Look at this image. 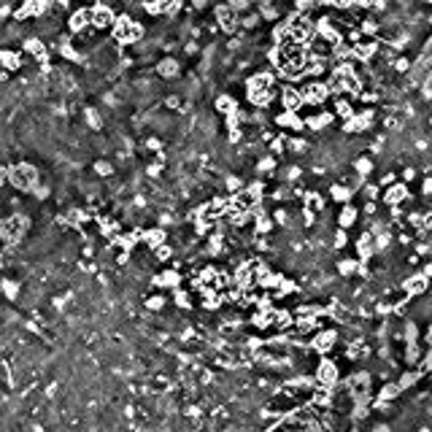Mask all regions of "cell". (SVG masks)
<instances>
[{
    "label": "cell",
    "mask_w": 432,
    "mask_h": 432,
    "mask_svg": "<svg viewBox=\"0 0 432 432\" xmlns=\"http://www.w3.org/2000/svg\"><path fill=\"white\" fill-rule=\"evenodd\" d=\"M276 125L281 127V130H292V133H302L305 130V119H300L297 117V111H281V114H276Z\"/></svg>",
    "instance_id": "cell-13"
},
{
    "label": "cell",
    "mask_w": 432,
    "mask_h": 432,
    "mask_svg": "<svg viewBox=\"0 0 432 432\" xmlns=\"http://www.w3.org/2000/svg\"><path fill=\"white\" fill-rule=\"evenodd\" d=\"M351 192H354V189H349L346 184H333V189H330V197H333L335 203H349V200H351Z\"/></svg>",
    "instance_id": "cell-27"
},
{
    "label": "cell",
    "mask_w": 432,
    "mask_h": 432,
    "mask_svg": "<svg viewBox=\"0 0 432 432\" xmlns=\"http://www.w3.org/2000/svg\"><path fill=\"white\" fill-rule=\"evenodd\" d=\"M424 276H427V278L432 276V262H429V265H424Z\"/></svg>",
    "instance_id": "cell-55"
},
{
    "label": "cell",
    "mask_w": 432,
    "mask_h": 432,
    "mask_svg": "<svg viewBox=\"0 0 432 432\" xmlns=\"http://www.w3.org/2000/svg\"><path fill=\"white\" fill-rule=\"evenodd\" d=\"M338 270H341L343 276H351V273L357 270V262L354 259H341V262H338Z\"/></svg>",
    "instance_id": "cell-35"
},
{
    "label": "cell",
    "mask_w": 432,
    "mask_h": 432,
    "mask_svg": "<svg viewBox=\"0 0 432 432\" xmlns=\"http://www.w3.org/2000/svg\"><path fill=\"white\" fill-rule=\"evenodd\" d=\"M146 149L149 151H162V141L160 138H146Z\"/></svg>",
    "instance_id": "cell-45"
},
{
    "label": "cell",
    "mask_w": 432,
    "mask_h": 432,
    "mask_svg": "<svg viewBox=\"0 0 432 432\" xmlns=\"http://www.w3.org/2000/svg\"><path fill=\"white\" fill-rule=\"evenodd\" d=\"M365 197L367 200H376L378 197V186L376 184H365Z\"/></svg>",
    "instance_id": "cell-44"
},
{
    "label": "cell",
    "mask_w": 432,
    "mask_h": 432,
    "mask_svg": "<svg viewBox=\"0 0 432 432\" xmlns=\"http://www.w3.org/2000/svg\"><path fill=\"white\" fill-rule=\"evenodd\" d=\"M241 186H243V181H241L238 176H227V189H230V192L241 189Z\"/></svg>",
    "instance_id": "cell-43"
},
{
    "label": "cell",
    "mask_w": 432,
    "mask_h": 432,
    "mask_svg": "<svg viewBox=\"0 0 432 432\" xmlns=\"http://www.w3.org/2000/svg\"><path fill=\"white\" fill-rule=\"evenodd\" d=\"M157 76L160 78H178L181 76V62L176 60V57H162L160 62H157Z\"/></svg>",
    "instance_id": "cell-15"
},
{
    "label": "cell",
    "mask_w": 432,
    "mask_h": 432,
    "mask_svg": "<svg viewBox=\"0 0 432 432\" xmlns=\"http://www.w3.org/2000/svg\"><path fill=\"white\" fill-rule=\"evenodd\" d=\"M402 178H405V181H413V178H416V170H413V168H405V170H402Z\"/></svg>",
    "instance_id": "cell-49"
},
{
    "label": "cell",
    "mask_w": 432,
    "mask_h": 432,
    "mask_svg": "<svg viewBox=\"0 0 432 432\" xmlns=\"http://www.w3.org/2000/svg\"><path fill=\"white\" fill-rule=\"evenodd\" d=\"M95 173H97V176H114V165L111 162H108V160H97L95 162Z\"/></svg>",
    "instance_id": "cell-32"
},
{
    "label": "cell",
    "mask_w": 432,
    "mask_h": 432,
    "mask_svg": "<svg viewBox=\"0 0 432 432\" xmlns=\"http://www.w3.org/2000/svg\"><path fill=\"white\" fill-rule=\"evenodd\" d=\"M335 117H341L343 122L354 117V105H351V100H349V97H343V95H338V97H335Z\"/></svg>",
    "instance_id": "cell-22"
},
{
    "label": "cell",
    "mask_w": 432,
    "mask_h": 432,
    "mask_svg": "<svg viewBox=\"0 0 432 432\" xmlns=\"http://www.w3.org/2000/svg\"><path fill=\"white\" fill-rule=\"evenodd\" d=\"M333 119H335V111H319V114L305 119V127L311 130V133H321V130H327L333 125Z\"/></svg>",
    "instance_id": "cell-16"
},
{
    "label": "cell",
    "mask_w": 432,
    "mask_h": 432,
    "mask_svg": "<svg viewBox=\"0 0 432 432\" xmlns=\"http://www.w3.org/2000/svg\"><path fill=\"white\" fill-rule=\"evenodd\" d=\"M170 254H173V251H170V246H165V243H162V246H157V249H154V257L160 259V262H165V259H168Z\"/></svg>",
    "instance_id": "cell-40"
},
{
    "label": "cell",
    "mask_w": 432,
    "mask_h": 432,
    "mask_svg": "<svg viewBox=\"0 0 432 432\" xmlns=\"http://www.w3.org/2000/svg\"><path fill=\"white\" fill-rule=\"evenodd\" d=\"M57 52H60L62 60H70V62H81L84 60V57L76 52V46H73V41H70V38H62L60 43H57Z\"/></svg>",
    "instance_id": "cell-20"
},
{
    "label": "cell",
    "mask_w": 432,
    "mask_h": 432,
    "mask_svg": "<svg viewBox=\"0 0 432 432\" xmlns=\"http://www.w3.org/2000/svg\"><path fill=\"white\" fill-rule=\"evenodd\" d=\"M373 122H376V111H373V108H365V111H359L351 119L343 122V133H349V135L365 133V130H370Z\"/></svg>",
    "instance_id": "cell-6"
},
{
    "label": "cell",
    "mask_w": 432,
    "mask_h": 432,
    "mask_svg": "<svg viewBox=\"0 0 432 432\" xmlns=\"http://www.w3.org/2000/svg\"><path fill=\"white\" fill-rule=\"evenodd\" d=\"M216 22H219V30L227 33V35H235L238 27H243L238 11L230 3H219V6H216Z\"/></svg>",
    "instance_id": "cell-5"
},
{
    "label": "cell",
    "mask_w": 432,
    "mask_h": 432,
    "mask_svg": "<svg viewBox=\"0 0 432 432\" xmlns=\"http://www.w3.org/2000/svg\"><path fill=\"white\" fill-rule=\"evenodd\" d=\"M286 146H289V149L294 151V154H302V151H308V143L302 141V138H297V135H294V138H289V141H286Z\"/></svg>",
    "instance_id": "cell-33"
},
{
    "label": "cell",
    "mask_w": 432,
    "mask_h": 432,
    "mask_svg": "<svg viewBox=\"0 0 432 432\" xmlns=\"http://www.w3.org/2000/svg\"><path fill=\"white\" fill-rule=\"evenodd\" d=\"M378 52H381V41H376V38L354 43V60H359V62H370Z\"/></svg>",
    "instance_id": "cell-14"
},
{
    "label": "cell",
    "mask_w": 432,
    "mask_h": 432,
    "mask_svg": "<svg viewBox=\"0 0 432 432\" xmlns=\"http://www.w3.org/2000/svg\"><path fill=\"white\" fill-rule=\"evenodd\" d=\"M35 197H38V200H43V197H49V186H35Z\"/></svg>",
    "instance_id": "cell-47"
},
{
    "label": "cell",
    "mask_w": 432,
    "mask_h": 432,
    "mask_svg": "<svg viewBox=\"0 0 432 432\" xmlns=\"http://www.w3.org/2000/svg\"><path fill=\"white\" fill-rule=\"evenodd\" d=\"M281 108L286 111H300L305 105V97H302V89L300 86H281Z\"/></svg>",
    "instance_id": "cell-10"
},
{
    "label": "cell",
    "mask_w": 432,
    "mask_h": 432,
    "mask_svg": "<svg viewBox=\"0 0 432 432\" xmlns=\"http://www.w3.org/2000/svg\"><path fill=\"white\" fill-rule=\"evenodd\" d=\"M165 105H168V108H178V105H181V97H178V95L165 97Z\"/></svg>",
    "instance_id": "cell-46"
},
{
    "label": "cell",
    "mask_w": 432,
    "mask_h": 432,
    "mask_svg": "<svg viewBox=\"0 0 432 432\" xmlns=\"http://www.w3.org/2000/svg\"><path fill=\"white\" fill-rule=\"evenodd\" d=\"M389 3H392V0H376V9L381 11V9H389Z\"/></svg>",
    "instance_id": "cell-53"
},
{
    "label": "cell",
    "mask_w": 432,
    "mask_h": 432,
    "mask_svg": "<svg viewBox=\"0 0 432 432\" xmlns=\"http://www.w3.org/2000/svg\"><path fill=\"white\" fill-rule=\"evenodd\" d=\"M384 200H386V205H400L402 200H408V186L405 184H392L384 192Z\"/></svg>",
    "instance_id": "cell-19"
},
{
    "label": "cell",
    "mask_w": 432,
    "mask_h": 432,
    "mask_svg": "<svg viewBox=\"0 0 432 432\" xmlns=\"http://www.w3.org/2000/svg\"><path fill=\"white\" fill-rule=\"evenodd\" d=\"M70 3H73V0H54V6H57V9H68Z\"/></svg>",
    "instance_id": "cell-51"
},
{
    "label": "cell",
    "mask_w": 432,
    "mask_h": 432,
    "mask_svg": "<svg viewBox=\"0 0 432 432\" xmlns=\"http://www.w3.org/2000/svg\"><path fill=\"white\" fill-rule=\"evenodd\" d=\"M424 194H432V178H427V181H424Z\"/></svg>",
    "instance_id": "cell-54"
},
{
    "label": "cell",
    "mask_w": 432,
    "mask_h": 432,
    "mask_svg": "<svg viewBox=\"0 0 432 432\" xmlns=\"http://www.w3.org/2000/svg\"><path fill=\"white\" fill-rule=\"evenodd\" d=\"M421 3H429V6H432V0H421Z\"/></svg>",
    "instance_id": "cell-56"
},
{
    "label": "cell",
    "mask_w": 432,
    "mask_h": 432,
    "mask_svg": "<svg viewBox=\"0 0 432 432\" xmlns=\"http://www.w3.org/2000/svg\"><path fill=\"white\" fill-rule=\"evenodd\" d=\"M346 243H349V235H346V230L341 227V230H338V233H335V241H333V246H335V249H343Z\"/></svg>",
    "instance_id": "cell-38"
},
{
    "label": "cell",
    "mask_w": 432,
    "mask_h": 432,
    "mask_svg": "<svg viewBox=\"0 0 432 432\" xmlns=\"http://www.w3.org/2000/svg\"><path fill=\"white\" fill-rule=\"evenodd\" d=\"M0 62H3L6 70H22L25 68V57H22V52H14V49H3L0 52Z\"/></svg>",
    "instance_id": "cell-17"
},
{
    "label": "cell",
    "mask_w": 432,
    "mask_h": 432,
    "mask_svg": "<svg viewBox=\"0 0 432 432\" xmlns=\"http://www.w3.org/2000/svg\"><path fill=\"white\" fill-rule=\"evenodd\" d=\"M49 9H52V3L49 0H25V3L19 6L17 11H14V22H27V19H43L49 14Z\"/></svg>",
    "instance_id": "cell-4"
},
{
    "label": "cell",
    "mask_w": 432,
    "mask_h": 432,
    "mask_svg": "<svg viewBox=\"0 0 432 432\" xmlns=\"http://www.w3.org/2000/svg\"><path fill=\"white\" fill-rule=\"evenodd\" d=\"M89 27H92V9H76L68 17V30L73 33V35L86 33Z\"/></svg>",
    "instance_id": "cell-11"
},
{
    "label": "cell",
    "mask_w": 432,
    "mask_h": 432,
    "mask_svg": "<svg viewBox=\"0 0 432 432\" xmlns=\"http://www.w3.org/2000/svg\"><path fill=\"white\" fill-rule=\"evenodd\" d=\"M117 9H111V6H92V27L95 30H108V27L117 25Z\"/></svg>",
    "instance_id": "cell-8"
},
{
    "label": "cell",
    "mask_w": 432,
    "mask_h": 432,
    "mask_svg": "<svg viewBox=\"0 0 432 432\" xmlns=\"http://www.w3.org/2000/svg\"><path fill=\"white\" fill-rule=\"evenodd\" d=\"M213 108H216V114H222V117H230V114L241 111V105H238V100L233 95H219L213 100Z\"/></svg>",
    "instance_id": "cell-18"
},
{
    "label": "cell",
    "mask_w": 432,
    "mask_h": 432,
    "mask_svg": "<svg viewBox=\"0 0 432 432\" xmlns=\"http://www.w3.org/2000/svg\"><path fill=\"white\" fill-rule=\"evenodd\" d=\"M300 89H302V97H305V105H321L324 100L333 95L327 81H324V84L321 81H308V84H302Z\"/></svg>",
    "instance_id": "cell-7"
},
{
    "label": "cell",
    "mask_w": 432,
    "mask_h": 432,
    "mask_svg": "<svg viewBox=\"0 0 432 432\" xmlns=\"http://www.w3.org/2000/svg\"><path fill=\"white\" fill-rule=\"evenodd\" d=\"M227 3L233 6V9H235L238 14H241V11H246L249 6H251V0H227Z\"/></svg>",
    "instance_id": "cell-42"
},
{
    "label": "cell",
    "mask_w": 432,
    "mask_h": 432,
    "mask_svg": "<svg viewBox=\"0 0 432 432\" xmlns=\"http://www.w3.org/2000/svg\"><path fill=\"white\" fill-rule=\"evenodd\" d=\"M286 22H289V35L297 43H302V46H308V43L313 41L316 35V22L308 17V14L302 11H292L289 17H286Z\"/></svg>",
    "instance_id": "cell-2"
},
{
    "label": "cell",
    "mask_w": 432,
    "mask_h": 432,
    "mask_svg": "<svg viewBox=\"0 0 432 432\" xmlns=\"http://www.w3.org/2000/svg\"><path fill=\"white\" fill-rule=\"evenodd\" d=\"M246 89H259V92H273L276 89V78L270 70H259V73L246 78Z\"/></svg>",
    "instance_id": "cell-12"
},
{
    "label": "cell",
    "mask_w": 432,
    "mask_h": 432,
    "mask_svg": "<svg viewBox=\"0 0 432 432\" xmlns=\"http://www.w3.org/2000/svg\"><path fill=\"white\" fill-rule=\"evenodd\" d=\"M205 6H208V0H192V9L194 11H203Z\"/></svg>",
    "instance_id": "cell-50"
},
{
    "label": "cell",
    "mask_w": 432,
    "mask_h": 432,
    "mask_svg": "<svg viewBox=\"0 0 432 432\" xmlns=\"http://www.w3.org/2000/svg\"><path fill=\"white\" fill-rule=\"evenodd\" d=\"M284 149H286V138H284V135H278V138L270 141V151H273V154H284Z\"/></svg>",
    "instance_id": "cell-36"
},
{
    "label": "cell",
    "mask_w": 432,
    "mask_h": 432,
    "mask_svg": "<svg viewBox=\"0 0 432 432\" xmlns=\"http://www.w3.org/2000/svg\"><path fill=\"white\" fill-rule=\"evenodd\" d=\"M354 170L359 173V176H365V178H367L373 170H376V162H373L370 157H357V160H354Z\"/></svg>",
    "instance_id": "cell-28"
},
{
    "label": "cell",
    "mask_w": 432,
    "mask_h": 432,
    "mask_svg": "<svg viewBox=\"0 0 432 432\" xmlns=\"http://www.w3.org/2000/svg\"><path fill=\"white\" fill-rule=\"evenodd\" d=\"M259 14H262V19H265V22H270V19H278V17H281V11L276 9V6H259Z\"/></svg>",
    "instance_id": "cell-34"
},
{
    "label": "cell",
    "mask_w": 432,
    "mask_h": 432,
    "mask_svg": "<svg viewBox=\"0 0 432 432\" xmlns=\"http://www.w3.org/2000/svg\"><path fill=\"white\" fill-rule=\"evenodd\" d=\"M257 170L265 173V176H270V173L276 170V157H262V160L257 162Z\"/></svg>",
    "instance_id": "cell-31"
},
{
    "label": "cell",
    "mask_w": 432,
    "mask_h": 432,
    "mask_svg": "<svg viewBox=\"0 0 432 432\" xmlns=\"http://www.w3.org/2000/svg\"><path fill=\"white\" fill-rule=\"evenodd\" d=\"M9 184H14L22 192H33L35 186H38V168L30 162L9 165Z\"/></svg>",
    "instance_id": "cell-3"
},
{
    "label": "cell",
    "mask_w": 432,
    "mask_h": 432,
    "mask_svg": "<svg viewBox=\"0 0 432 432\" xmlns=\"http://www.w3.org/2000/svg\"><path fill=\"white\" fill-rule=\"evenodd\" d=\"M394 184V173H386V176H381V186H392Z\"/></svg>",
    "instance_id": "cell-48"
},
{
    "label": "cell",
    "mask_w": 432,
    "mask_h": 432,
    "mask_svg": "<svg viewBox=\"0 0 432 432\" xmlns=\"http://www.w3.org/2000/svg\"><path fill=\"white\" fill-rule=\"evenodd\" d=\"M405 289H408L410 294H421L424 289H427V276H424V273H416V276H410V278L405 281Z\"/></svg>",
    "instance_id": "cell-24"
},
{
    "label": "cell",
    "mask_w": 432,
    "mask_h": 432,
    "mask_svg": "<svg viewBox=\"0 0 432 432\" xmlns=\"http://www.w3.org/2000/svg\"><path fill=\"white\" fill-rule=\"evenodd\" d=\"M22 49H25L27 54H33L35 60L41 62V70H49V49H46V43H43L38 35H30V38H25Z\"/></svg>",
    "instance_id": "cell-9"
},
{
    "label": "cell",
    "mask_w": 432,
    "mask_h": 432,
    "mask_svg": "<svg viewBox=\"0 0 432 432\" xmlns=\"http://www.w3.org/2000/svg\"><path fill=\"white\" fill-rule=\"evenodd\" d=\"M354 222H357V208L346 203V205H343V211H341V216H338V227L349 230L351 225H354Z\"/></svg>",
    "instance_id": "cell-25"
},
{
    "label": "cell",
    "mask_w": 432,
    "mask_h": 432,
    "mask_svg": "<svg viewBox=\"0 0 432 432\" xmlns=\"http://www.w3.org/2000/svg\"><path fill=\"white\" fill-rule=\"evenodd\" d=\"M300 168H297V165H289V168H286L284 170V181H294V178H300Z\"/></svg>",
    "instance_id": "cell-39"
},
{
    "label": "cell",
    "mask_w": 432,
    "mask_h": 432,
    "mask_svg": "<svg viewBox=\"0 0 432 432\" xmlns=\"http://www.w3.org/2000/svg\"><path fill=\"white\" fill-rule=\"evenodd\" d=\"M0 14H3V17H11V3H3V9H0Z\"/></svg>",
    "instance_id": "cell-52"
},
{
    "label": "cell",
    "mask_w": 432,
    "mask_h": 432,
    "mask_svg": "<svg viewBox=\"0 0 432 432\" xmlns=\"http://www.w3.org/2000/svg\"><path fill=\"white\" fill-rule=\"evenodd\" d=\"M357 3H359V0H333V6H335V9H341V11L357 9Z\"/></svg>",
    "instance_id": "cell-37"
},
{
    "label": "cell",
    "mask_w": 432,
    "mask_h": 432,
    "mask_svg": "<svg viewBox=\"0 0 432 432\" xmlns=\"http://www.w3.org/2000/svg\"><path fill=\"white\" fill-rule=\"evenodd\" d=\"M143 25L138 19H133L130 14H119L117 17V25L111 27V38L114 43L119 46H133V43H141L143 41Z\"/></svg>",
    "instance_id": "cell-1"
},
{
    "label": "cell",
    "mask_w": 432,
    "mask_h": 432,
    "mask_svg": "<svg viewBox=\"0 0 432 432\" xmlns=\"http://www.w3.org/2000/svg\"><path fill=\"white\" fill-rule=\"evenodd\" d=\"M262 22H265V19H262V14H249V17H243V19H241V25L246 27V30H257V27L262 25Z\"/></svg>",
    "instance_id": "cell-30"
},
{
    "label": "cell",
    "mask_w": 432,
    "mask_h": 432,
    "mask_svg": "<svg viewBox=\"0 0 432 432\" xmlns=\"http://www.w3.org/2000/svg\"><path fill=\"white\" fill-rule=\"evenodd\" d=\"M143 241H146V246H151V249L162 246V243H165V230H162V227L146 230V233H143Z\"/></svg>",
    "instance_id": "cell-26"
},
{
    "label": "cell",
    "mask_w": 432,
    "mask_h": 432,
    "mask_svg": "<svg viewBox=\"0 0 432 432\" xmlns=\"http://www.w3.org/2000/svg\"><path fill=\"white\" fill-rule=\"evenodd\" d=\"M392 65H394V70H397V73H405V70H410V62L405 60V57H397Z\"/></svg>",
    "instance_id": "cell-41"
},
{
    "label": "cell",
    "mask_w": 432,
    "mask_h": 432,
    "mask_svg": "<svg viewBox=\"0 0 432 432\" xmlns=\"http://www.w3.org/2000/svg\"><path fill=\"white\" fill-rule=\"evenodd\" d=\"M84 122H86V127L95 130V133H100V130H103V114H100L97 108H92V105L84 108Z\"/></svg>",
    "instance_id": "cell-21"
},
{
    "label": "cell",
    "mask_w": 432,
    "mask_h": 432,
    "mask_svg": "<svg viewBox=\"0 0 432 432\" xmlns=\"http://www.w3.org/2000/svg\"><path fill=\"white\" fill-rule=\"evenodd\" d=\"M302 205H305V211H324V197L319 192H308V194H302Z\"/></svg>",
    "instance_id": "cell-23"
},
{
    "label": "cell",
    "mask_w": 432,
    "mask_h": 432,
    "mask_svg": "<svg viewBox=\"0 0 432 432\" xmlns=\"http://www.w3.org/2000/svg\"><path fill=\"white\" fill-rule=\"evenodd\" d=\"M359 30H362L365 35H378V33H381V22H376L373 17H367V19H362Z\"/></svg>",
    "instance_id": "cell-29"
},
{
    "label": "cell",
    "mask_w": 432,
    "mask_h": 432,
    "mask_svg": "<svg viewBox=\"0 0 432 432\" xmlns=\"http://www.w3.org/2000/svg\"><path fill=\"white\" fill-rule=\"evenodd\" d=\"M429 127H432V114H429Z\"/></svg>",
    "instance_id": "cell-57"
}]
</instances>
